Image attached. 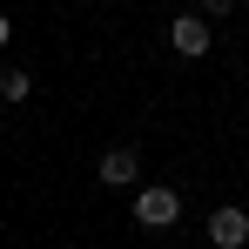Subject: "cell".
I'll return each instance as SVG.
<instances>
[{"label": "cell", "mask_w": 249, "mask_h": 249, "mask_svg": "<svg viewBox=\"0 0 249 249\" xmlns=\"http://www.w3.org/2000/svg\"><path fill=\"white\" fill-rule=\"evenodd\" d=\"M94 182H101V189H135V182H142V155H135V148H108L101 168H94Z\"/></svg>", "instance_id": "3"}, {"label": "cell", "mask_w": 249, "mask_h": 249, "mask_svg": "<svg viewBox=\"0 0 249 249\" xmlns=\"http://www.w3.org/2000/svg\"><path fill=\"white\" fill-rule=\"evenodd\" d=\"M175 215H182V196H175L168 182H142V189H135V222H142V229H168Z\"/></svg>", "instance_id": "1"}, {"label": "cell", "mask_w": 249, "mask_h": 249, "mask_svg": "<svg viewBox=\"0 0 249 249\" xmlns=\"http://www.w3.org/2000/svg\"><path fill=\"white\" fill-rule=\"evenodd\" d=\"M222 14H236V0H202V20H222Z\"/></svg>", "instance_id": "6"}, {"label": "cell", "mask_w": 249, "mask_h": 249, "mask_svg": "<svg viewBox=\"0 0 249 249\" xmlns=\"http://www.w3.org/2000/svg\"><path fill=\"white\" fill-rule=\"evenodd\" d=\"M209 243L215 249H243L249 243V209H236V202L215 209V215H209Z\"/></svg>", "instance_id": "4"}, {"label": "cell", "mask_w": 249, "mask_h": 249, "mask_svg": "<svg viewBox=\"0 0 249 249\" xmlns=\"http://www.w3.org/2000/svg\"><path fill=\"white\" fill-rule=\"evenodd\" d=\"M34 94V74L27 68H0V101H27Z\"/></svg>", "instance_id": "5"}, {"label": "cell", "mask_w": 249, "mask_h": 249, "mask_svg": "<svg viewBox=\"0 0 249 249\" xmlns=\"http://www.w3.org/2000/svg\"><path fill=\"white\" fill-rule=\"evenodd\" d=\"M209 41H215V27H209L202 14H175V20H168V47H175V54L202 61V54H209Z\"/></svg>", "instance_id": "2"}, {"label": "cell", "mask_w": 249, "mask_h": 249, "mask_svg": "<svg viewBox=\"0 0 249 249\" xmlns=\"http://www.w3.org/2000/svg\"><path fill=\"white\" fill-rule=\"evenodd\" d=\"M7 41H14V20H7V14H0V47H7Z\"/></svg>", "instance_id": "7"}]
</instances>
